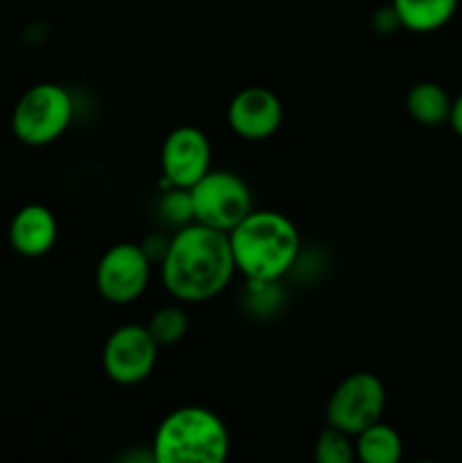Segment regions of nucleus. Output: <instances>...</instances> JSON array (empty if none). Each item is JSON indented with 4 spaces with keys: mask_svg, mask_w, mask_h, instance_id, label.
Wrapping results in <instances>:
<instances>
[{
    "mask_svg": "<svg viewBox=\"0 0 462 463\" xmlns=\"http://www.w3.org/2000/svg\"><path fill=\"white\" fill-rule=\"evenodd\" d=\"M193 222L231 233L254 211L252 190L243 176L229 170H208L188 188Z\"/></svg>",
    "mask_w": 462,
    "mask_h": 463,
    "instance_id": "5",
    "label": "nucleus"
},
{
    "mask_svg": "<svg viewBox=\"0 0 462 463\" xmlns=\"http://www.w3.org/2000/svg\"><path fill=\"white\" fill-rule=\"evenodd\" d=\"M149 253L134 242H118L104 251L95 267V288L104 301L127 306L143 297L149 285Z\"/></svg>",
    "mask_w": 462,
    "mask_h": 463,
    "instance_id": "7",
    "label": "nucleus"
},
{
    "mask_svg": "<svg viewBox=\"0 0 462 463\" xmlns=\"http://www.w3.org/2000/svg\"><path fill=\"white\" fill-rule=\"evenodd\" d=\"M163 181L170 188H193L211 170V143L197 127H177L161 147Z\"/></svg>",
    "mask_w": 462,
    "mask_h": 463,
    "instance_id": "9",
    "label": "nucleus"
},
{
    "mask_svg": "<svg viewBox=\"0 0 462 463\" xmlns=\"http://www.w3.org/2000/svg\"><path fill=\"white\" fill-rule=\"evenodd\" d=\"M356 459V446H351L349 434L338 428H324L315 441L317 463H351Z\"/></svg>",
    "mask_w": 462,
    "mask_h": 463,
    "instance_id": "16",
    "label": "nucleus"
},
{
    "mask_svg": "<svg viewBox=\"0 0 462 463\" xmlns=\"http://www.w3.org/2000/svg\"><path fill=\"white\" fill-rule=\"evenodd\" d=\"M149 335L159 346H172L188 333V315L177 306H166L152 315L148 324Z\"/></svg>",
    "mask_w": 462,
    "mask_h": 463,
    "instance_id": "15",
    "label": "nucleus"
},
{
    "mask_svg": "<svg viewBox=\"0 0 462 463\" xmlns=\"http://www.w3.org/2000/svg\"><path fill=\"white\" fill-rule=\"evenodd\" d=\"M385 410V387L370 371L347 375L331 393L326 420L331 428L356 437L370 425L379 423Z\"/></svg>",
    "mask_w": 462,
    "mask_h": 463,
    "instance_id": "6",
    "label": "nucleus"
},
{
    "mask_svg": "<svg viewBox=\"0 0 462 463\" xmlns=\"http://www.w3.org/2000/svg\"><path fill=\"white\" fill-rule=\"evenodd\" d=\"M229 430L216 411L188 405L170 411L157 428L152 459L161 463H222L229 455Z\"/></svg>",
    "mask_w": 462,
    "mask_h": 463,
    "instance_id": "3",
    "label": "nucleus"
},
{
    "mask_svg": "<svg viewBox=\"0 0 462 463\" xmlns=\"http://www.w3.org/2000/svg\"><path fill=\"white\" fill-rule=\"evenodd\" d=\"M236 271L267 285L290 271L299 256V231L276 211H252L229 233Z\"/></svg>",
    "mask_w": 462,
    "mask_h": 463,
    "instance_id": "2",
    "label": "nucleus"
},
{
    "mask_svg": "<svg viewBox=\"0 0 462 463\" xmlns=\"http://www.w3.org/2000/svg\"><path fill=\"white\" fill-rule=\"evenodd\" d=\"M57 220L43 203H27L9 224V242L25 258L45 256L57 242Z\"/></svg>",
    "mask_w": 462,
    "mask_h": 463,
    "instance_id": "11",
    "label": "nucleus"
},
{
    "mask_svg": "<svg viewBox=\"0 0 462 463\" xmlns=\"http://www.w3.org/2000/svg\"><path fill=\"white\" fill-rule=\"evenodd\" d=\"M448 125H451L453 131H456V134L462 138V93L453 99L451 116H448Z\"/></svg>",
    "mask_w": 462,
    "mask_h": 463,
    "instance_id": "18",
    "label": "nucleus"
},
{
    "mask_svg": "<svg viewBox=\"0 0 462 463\" xmlns=\"http://www.w3.org/2000/svg\"><path fill=\"white\" fill-rule=\"evenodd\" d=\"M226 120L229 127L245 140H265L284 122V104L263 86H249L243 89L226 109Z\"/></svg>",
    "mask_w": 462,
    "mask_h": 463,
    "instance_id": "10",
    "label": "nucleus"
},
{
    "mask_svg": "<svg viewBox=\"0 0 462 463\" xmlns=\"http://www.w3.org/2000/svg\"><path fill=\"white\" fill-rule=\"evenodd\" d=\"M159 344L148 326L127 324L113 330L102 348V366L109 380L131 387L152 375L159 357Z\"/></svg>",
    "mask_w": 462,
    "mask_h": 463,
    "instance_id": "8",
    "label": "nucleus"
},
{
    "mask_svg": "<svg viewBox=\"0 0 462 463\" xmlns=\"http://www.w3.org/2000/svg\"><path fill=\"white\" fill-rule=\"evenodd\" d=\"M451 95L435 81H419L408 90L406 109L415 122L424 127H439L451 116Z\"/></svg>",
    "mask_w": 462,
    "mask_h": 463,
    "instance_id": "13",
    "label": "nucleus"
},
{
    "mask_svg": "<svg viewBox=\"0 0 462 463\" xmlns=\"http://www.w3.org/2000/svg\"><path fill=\"white\" fill-rule=\"evenodd\" d=\"M460 0H392L399 25L417 34L442 30L457 12Z\"/></svg>",
    "mask_w": 462,
    "mask_h": 463,
    "instance_id": "12",
    "label": "nucleus"
},
{
    "mask_svg": "<svg viewBox=\"0 0 462 463\" xmlns=\"http://www.w3.org/2000/svg\"><path fill=\"white\" fill-rule=\"evenodd\" d=\"M356 457L362 463H397L403 455V443L392 425L379 423L370 425L356 434Z\"/></svg>",
    "mask_w": 462,
    "mask_h": 463,
    "instance_id": "14",
    "label": "nucleus"
},
{
    "mask_svg": "<svg viewBox=\"0 0 462 463\" xmlns=\"http://www.w3.org/2000/svg\"><path fill=\"white\" fill-rule=\"evenodd\" d=\"M75 116L71 93L62 84H36L23 93L12 113V129L21 143L45 147L66 134Z\"/></svg>",
    "mask_w": 462,
    "mask_h": 463,
    "instance_id": "4",
    "label": "nucleus"
},
{
    "mask_svg": "<svg viewBox=\"0 0 462 463\" xmlns=\"http://www.w3.org/2000/svg\"><path fill=\"white\" fill-rule=\"evenodd\" d=\"M161 215L170 224H190L193 222V206H190V194L186 188H172L161 199Z\"/></svg>",
    "mask_w": 462,
    "mask_h": 463,
    "instance_id": "17",
    "label": "nucleus"
},
{
    "mask_svg": "<svg viewBox=\"0 0 462 463\" xmlns=\"http://www.w3.org/2000/svg\"><path fill=\"white\" fill-rule=\"evenodd\" d=\"M236 274L229 233L199 222L179 226L166 244L161 279L168 292L186 303L217 297Z\"/></svg>",
    "mask_w": 462,
    "mask_h": 463,
    "instance_id": "1",
    "label": "nucleus"
}]
</instances>
